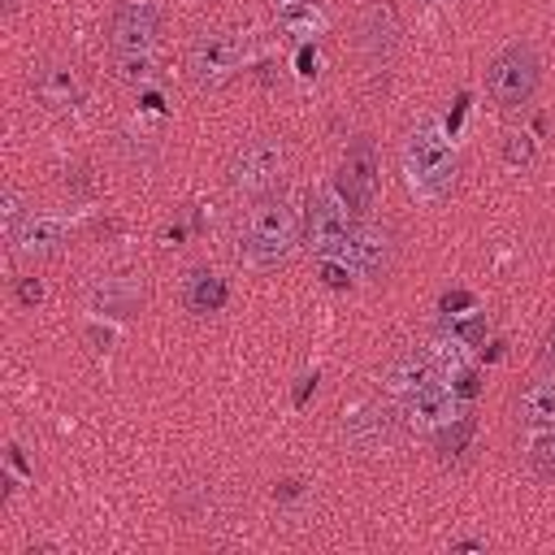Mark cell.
I'll list each match as a JSON object with an SVG mask.
<instances>
[{
    "instance_id": "6da1fadb",
    "label": "cell",
    "mask_w": 555,
    "mask_h": 555,
    "mask_svg": "<svg viewBox=\"0 0 555 555\" xmlns=\"http://www.w3.org/2000/svg\"><path fill=\"white\" fill-rule=\"evenodd\" d=\"M455 173H460L455 143L447 139V130L434 117H421L408 130V139H403V178H408V191L416 199H442V195H451Z\"/></svg>"
},
{
    "instance_id": "7a4b0ae2",
    "label": "cell",
    "mask_w": 555,
    "mask_h": 555,
    "mask_svg": "<svg viewBox=\"0 0 555 555\" xmlns=\"http://www.w3.org/2000/svg\"><path fill=\"white\" fill-rule=\"evenodd\" d=\"M299 243V217L282 195H260L247 208L243 234H238V260L251 269H273L282 264Z\"/></svg>"
},
{
    "instance_id": "3957f363",
    "label": "cell",
    "mask_w": 555,
    "mask_h": 555,
    "mask_svg": "<svg viewBox=\"0 0 555 555\" xmlns=\"http://www.w3.org/2000/svg\"><path fill=\"white\" fill-rule=\"evenodd\" d=\"M286 178V147L282 139L273 134H251L234 147L230 156V169H225V182L234 195H247V199H260V195H273V186Z\"/></svg>"
},
{
    "instance_id": "277c9868",
    "label": "cell",
    "mask_w": 555,
    "mask_h": 555,
    "mask_svg": "<svg viewBox=\"0 0 555 555\" xmlns=\"http://www.w3.org/2000/svg\"><path fill=\"white\" fill-rule=\"evenodd\" d=\"M538 78H542V61L533 52L529 39H512L486 69V91L499 108H520L533 100L538 91Z\"/></svg>"
},
{
    "instance_id": "5b68a950",
    "label": "cell",
    "mask_w": 555,
    "mask_h": 555,
    "mask_svg": "<svg viewBox=\"0 0 555 555\" xmlns=\"http://www.w3.org/2000/svg\"><path fill=\"white\" fill-rule=\"evenodd\" d=\"M243 69V39L234 30H199L186 48V74L199 91L225 87Z\"/></svg>"
},
{
    "instance_id": "8992f818",
    "label": "cell",
    "mask_w": 555,
    "mask_h": 555,
    "mask_svg": "<svg viewBox=\"0 0 555 555\" xmlns=\"http://www.w3.org/2000/svg\"><path fill=\"white\" fill-rule=\"evenodd\" d=\"M351 208L343 204L338 191H317L308 199V230H304V243L317 260H343L347 256V243H351Z\"/></svg>"
},
{
    "instance_id": "52a82bcc",
    "label": "cell",
    "mask_w": 555,
    "mask_h": 555,
    "mask_svg": "<svg viewBox=\"0 0 555 555\" xmlns=\"http://www.w3.org/2000/svg\"><path fill=\"white\" fill-rule=\"evenodd\" d=\"M377 186H382V165H377V147L373 139H351L347 152H343V165H338V178H334V191L343 195V204L356 212V217H369L373 199H377Z\"/></svg>"
},
{
    "instance_id": "ba28073f",
    "label": "cell",
    "mask_w": 555,
    "mask_h": 555,
    "mask_svg": "<svg viewBox=\"0 0 555 555\" xmlns=\"http://www.w3.org/2000/svg\"><path fill=\"white\" fill-rule=\"evenodd\" d=\"M156 35H160V4L156 0H121L108 13L113 56H152Z\"/></svg>"
},
{
    "instance_id": "9c48e42d",
    "label": "cell",
    "mask_w": 555,
    "mask_h": 555,
    "mask_svg": "<svg viewBox=\"0 0 555 555\" xmlns=\"http://www.w3.org/2000/svg\"><path fill=\"white\" fill-rule=\"evenodd\" d=\"M343 260H347L351 273H360V278H382V273L390 269V260H395V234H390V225L360 221V225L351 230V243H347V256H343Z\"/></svg>"
},
{
    "instance_id": "30bf717a",
    "label": "cell",
    "mask_w": 555,
    "mask_h": 555,
    "mask_svg": "<svg viewBox=\"0 0 555 555\" xmlns=\"http://www.w3.org/2000/svg\"><path fill=\"white\" fill-rule=\"evenodd\" d=\"M399 408H403V421H408V425H416V429H438V425L455 421V416H451V412H455V390H447L438 377H429V382L403 390V395H399Z\"/></svg>"
},
{
    "instance_id": "8fae6325",
    "label": "cell",
    "mask_w": 555,
    "mask_h": 555,
    "mask_svg": "<svg viewBox=\"0 0 555 555\" xmlns=\"http://www.w3.org/2000/svg\"><path fill=\"white\" fill-rule=\"evenodd\" d=\"M35 95H39L48 108L65 113V108H78V104H82L87 82H82V74H78L69 61H43V65L35 69Z\"/></svg>"
},
{
    "instance_id": "7c38bea8",
    "label": "cell",
    "mask_w": 555,
    "mask_h": 555,
    "mask_svg": "<svg viewBox=\"0 0 555 555\" xmlns=\"http://www.w3.org/2000/svg\"><path fill=\"white\" fill-rule=\"evenodd\" d=\"M65 243H69V225H65L61 217H48V212H30V217L17 225V234H13V247H17V256H26V260L56 256Z\"/></svg>"
},
{
    "instance_id": "4fadbf2b",
    "label": "cell",
    "mask_w": 555,
    "mask_h": 555,
    "mask_svg": "<svg viewBox=\"0 0 555 555\" xmlns=\"http://www.w3.org/2000/svg\"><path fill=\"white\" fill-rule=\"evenodd\" d=\"M343 438H347L356 451L373 455V451H382V447H390V442H395V416H390L386 408L369 403V408H360V412L347 421Z\"/></svg>"
},
{
    "instance_id": "5bb4252c",
    "label": "cell",
    "mask_w": 555,
    "mask_h": 555,
    "mask_svg": "<svg viewBox=\"0 0 555 555\" xmlns=\"http://www.w3.org/2000/svg\"><path fill=\"white\" fill-rule=\"evenodd\" d=\"M516 421L525 429H551L555 425V377H538L516 395Z\"/></svg>"
},
{
    "instance_id": "9a60e30c",
    "label": "cell",
    "mask_w": 555,
    "mask_h": 555,
    "mask_svg": "<svg viewBox=\"0 0 555 555\" xmlns=\"http://www.w3.org/2000/svg\"><path fill=\"white\" fill-rule=\"evenodd\" d=\"M225 299H230V286H225L217 273H208V269H191V273L182 278V304H186L195 317L221 312Z\"/></svg>"
},
{
    "instance_id": "2e32d148",
    "label": "cell",
    "mask_w": 555,
    "mask_h": 555,
    "mask_svg": "<svg viewBox=\"0 0 555 555\" xmlns=\"http://www.w3.org/2000/svg\"><path fill=\"white\" fill-rule=\"evenodd\" d=\"M139 304H143V286L130 278H108L95 286V308H104L113 317H130V312H139Z\"/></svg>"
},
{
    "instance_id": "e0dca14e",
    "label": "cell",
    "mask_w": 555,
    "mask_h": 555,
    "mask_svg": "<svg viewBox=\"0 0 555 555\" xmlns=\"http://www.w3.org/2000/svg\"><path fill=\"white\" fill-rule=\"evenodd\" d=\"M429 377H438V369H434L429 356H421V351H403V356L390 360V369H386V382H390L395 395H403V390H412V386H421V382H429Z\"/></svg>"
},
{
    "instance_id": "ac0fdd59",
    "label": "cell",
    "mask_w": 555,
    "mask_h": 555,
    "mask_svg": "<svg viewBox=\"0 0 555 555\" xmlns=\"http://www.w3.org/2000/svg\"><path fill=\"white\" fill-rule=\"evenodd\" d=\"M282 26L291 35H317L325 30V17L312 9V0H304V4H282Z\"/></svg>"
},
{
    "instance_id": "d6986e66",
    "label": "cell",
    "mask_w": 555,
    "mask_h": 555,
    "mask_svg": "<svg viewBox=\"0 0 555 555\" xmlns=\"http://www.w3.org/2000/svg\"><path fill=\"white\" fill-rule=\"evenodd\" d=\"M529 468H533L542 481H555V425H551L542 438H533V447H529Z\"/></svg>"
},
{
    "instance_id": "ffe728a7",
    "label": "cell",
    "mask_w": 555,
    "mask_h": 555,
    "mask_svg": "<svg viewBox=\"0 0 555 555\" xmlns=\"http://www.w3.org/2000/svg\"><path fill=\"white\" fill-rule=\"evenodd\" d=\"M503 160L507 165H529L533 160V139L529 134H503Z\"/></svg>"
},
{
    "instance_id": "44dd1931",
    "label": "cell",
    "mask_w": 555,
    "mask_h": 555,
    "mask_svg": "<svg viewBox=\"0 0 555 555\" xmlns=\"http://www.w3.org/2000/svg\"><path fill=\"white\" fill-rule=\"evenodd\" d=\"M26 217H30V212H22V195H17L13 186H9V191H4V199H0V221H4V230H9V238L17 234V225H22Z\"/></svg>"
},
{
    "instance_id": "7402d4cb",
    "label": "cell",
    "mask_w": 555,
    "mask_h": 555,
    "mask_svg": "<svg viewBox=\"0 0 555 555\" xmlns=\"http://www.w3.org/2000/svg\"><path fill=\"white\" fill-rule=\"evenodd\" d=\"M321 273H325V282H330V286H347V282H351V278H347V269H338L334 260H325V264H321Z\"/></svg>"
},
{
    "instance_id": "603a6c76",
    "label": "cell",
    "mask_w": 555,
    "mask_h": 555,
    "mask_svg": "<svg viewBox=\"0 0 555 555\" xmlns=\"http://www.w3.org/2000/svg\"><path fill=\"white\" fill-rule=\"evenodd\" d=\"M17 295H22V304H39V299H43V286H39L35 278H26V282L17 286Z\"/></svg>"
},
{
    "instance_id": "cb8c5ba5",
    "label": "cell",
    "mask_w": 555,
    "mask_h": 555,
    "mask_svg": "<svg viewBox=\"0 0 555 555\" xmlns=\"http://www.w3.org/2000/svg\"><path fill=\"white\" fill-rule=\"evenodd\" d=\"M451 308H473V295H468V291H455V295H442V312H451Z\"/></svg>"
},
{
    "instance_id": "d4e9b609",
    "label": "cell",
    "mask_w": 555,
    "mask_h": 555,
    "mask_svg": "<svg viewBox=\"0 0 555 555\" xmlns=\"http://www.w3.org/2000/svg\"><path fill=\"white\" fill-rule=\"evenodd\" d=\"M542 360L555 364V325H551V334H546V351H542Z\"/></svg>"
},
{
    "instance_id": "484cf974",
    "label": "cell",
    "mask_w": 555,
    "mask_h": 555,
    "mask_svg": "<svg viewBox=\"0 0 555 555\" xmlns=\"http://www.w3.org/2000/svg\"><path fill=\"white\" fill-rule=\"evenodd\" d=\"M4 9H9V13H13V9H17V0H4Z\"/></svg>"
},
{
    "instance_id": "4316f807",
    "label": "cell",
    "mask_w": 555,
    "mask_h": 555,
    "mask_svg": "<svg viewBox=\"0 0 555 555\" xmlns=\"http://www.w3.org/2000/svg\"><path fill=\"white\" fill-rule=\"evenodd\" d=\"M282 4H304V0H282Z\"/></svg>"
}]
</instances>
